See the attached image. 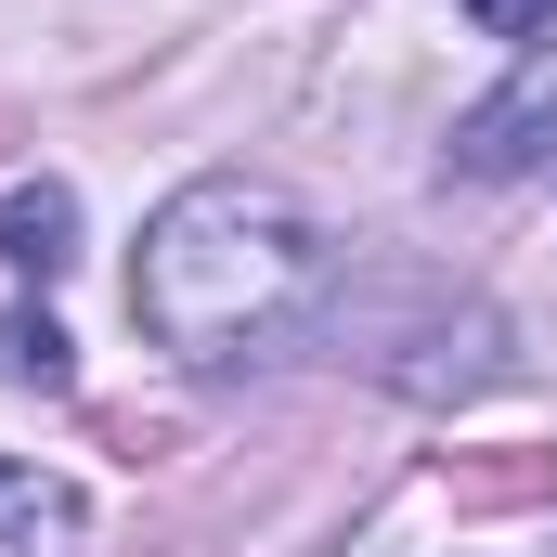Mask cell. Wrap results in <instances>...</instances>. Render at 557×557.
Returning a JSON list of instances; mask_svg holds the SVG:
<instances>
[{
    "instance_id": "cell-2",
    "label": "cell",
    "mask_w": 557,
    "mask_h": 557,
    "mask_svg": "<svg viewBox=\"0 0 557 557\" xmlns=\"http://www.w3.org/2000/svg\"><path fill=\"white\" fill-rule=\"evenodd\" d=\"M545 143H557V52H532L493 104L454 117V169H467V182H506V169H532Z\"/></svg>"
},
{
    "instance_id": "cell-5",
    "label": "cell",
    "mask_w": 557,
    "mask_h": 557,
    "mask_svg": "<svg viewBox=\"0 0 557 557\" xmlns=\"http://www.w3.org/2000/svg\"><path fill=\"white\" fill-rule=\"evenodd\" d=\"M0 376H26V389H65V376H78L65 324H52V311H13V324H0Z\"/></svg>"
},
{
    "instance_id": "cell-4",
    "label": "cell",
    "mask_w": 557,
    "mask_h": 557,
    "mask_svg": "<svg viewBox=\"0 0 557 557\" xmlns=\"http://www.w3.org/2000/svg\"><path fill=\"white\" fill-rule=\"evenodd\" d=\"M78 532H91V506H78L65 480L0 467V557H78Z\"/></svg>"
},
{
    "instance_id": "cell-6",
    "label": "cell",
    "mask_w": 557,
    "mask_h": 557,
    "mask_svg": "<svg viewBox=\"0 0 557 557\" xmlns=\"http://www.w3.org/2000/svg\"><path fill=\"white\" fill-rule=\"evenodd\" d=\"M467 13H480L493 39H532V26H557V0H467Z\"/></svg>"
},
{
    "instance_id": "cell-1",
    "label": "cell",
    "mask_w": 557,
    "mask_h": 557,
    "mask_svg": "<svg viewBox=\"0 0 557 557\" xmlns=\"http://www.w3.org/2000/svg\"><path fill=\"white\" fill-rule=\"evenodd\" d=\"M324 285H337V247L324 221L260 182V169H208L182 182L156 221H143V260H131V324L195 363V376H234V363H273L324 324Z\"/></svg>"
},
{
    "instance_id": "cell-3",
    "label": "cell",
    "mask_w": 557,
    "mask_h": 557,
    "mask_svg": "<svg viewBox=\"0 0 557 557\" xmlns=\"http://www.w3.org/2000/svg\"><path fill=\"white\" fill-rule=\"evenodd\" d=\"M65 260H78V195H65V182H13V195H0V273L65 285Z\"/></svg>"
}]
</instances>
